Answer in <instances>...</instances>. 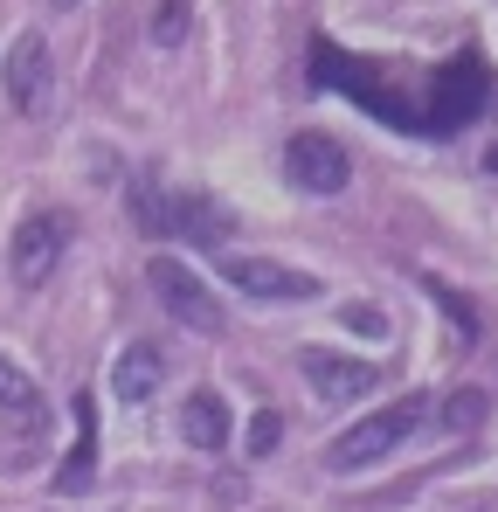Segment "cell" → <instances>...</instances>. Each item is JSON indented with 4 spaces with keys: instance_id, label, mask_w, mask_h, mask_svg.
<instances>
[{
    "instance_id": "obj_1",
    "label": "cell",
    "mask_w": 498,
    "mask_h": 512,
    "mask_svg": "<svg viewBox=\"0 0 498 512\" xmlns=\"http://www.w3.org/2000/svg\"><path fill=\"white\" fill-rule=\"evenodd\" d=\"M422 423H429V402H422V395H402V402H388V409H374L367 423L346 429V436L326 450V464H332V471H367V464L395 457Z\"/></svg>"
},
{
    "instance_id": "obj_2",
    "label": "cell",
    "mask_w": 498,
    "mask_h": 512,
    "mask_svg": "<svg viewBox=\"0 0 498 512\" xmlns=\"http://www.w3.org/2000/svg\"><path fill=\"white\" fill-rule=\"evenodd\" d=\"M146 284H153V298L166 305L173 326H187V333H201V340H215V333L229 326L222 305H215V291H208L180 256H153V263H146Z\"/></svg>"
},
{
    "instance_id": "obj_3",
    "label": "cell",
    "mask_w": 498,
    "mask_h": 512,
    "mask_svg": "<svg viewBox=\"0 0 498 512\" xmlns=\"http://www.w3.org/2000/svg\"><path fill=\"white\" fill-rule=\"evenodd\" d=\"M139 222L153 229V236H187V243H222L229 236V215L222 208H208V201H194V194H139Z\"/></svg>"
},
{
    "instance_id": "obj_4",
    "label": "cell",
    "mask_w": 498,
    "mask_h": 512,
    "mask_svg": "<svg viewBox=\"0 0 498 512\" xmlns=\"http://www.w3.org/2000/svg\"><path fill=\"white\" fill-rule=\"evenodd\" d=\"M70 250V222L63 215H28L21 229H14V243H7V270H14V284H49V270L63 263Z\"/></svg>"
},
{
    "instance_id": "obj_5",
    "label": "cell",
    "mask_w": 498,
    "mask_h": 512,
    "mask_svg": "<svg viewBox=\"0 0 498 512\" xmlns=\"http://www.w3.org/2000/svg\"><path fill=\"white\" fill-rule=\"evenodd\" d=\"M222 270H229V284H236L243 298H263V305L319 298V277H312V270H291V263H270V256H229Z\"/></svg>"
},
{
    "instance_id": "obj_6",
    "label": "cell",
    "mask_w": 498,
    "mask_h": 512,
    "mask_svg": "<svg viewBox=\"0 0 498 512\" xmlns=\"http://www.w3.org/2000/svg\"><path fill=\"white\" fill-rule=\"evenodd\" d=\"M284 173H291L305 194H339V187L353 180V160H346V146L326 139V132H298V139L284 146Z\"/></svg>"
},
{
    "instance_id": "obj_7",
    "label": "cell",
    "mask_w": 498,
    "mask_h": 512,
    "mask_svg": "<svg viewBox=\"0 0 498 512\" xmlns=\"http://www.w3.org/2000/svg\"><path fill=\"white\" fill-rule=\"evenodd\" d=\"M49 90H56V63H49V42L42 35H21L7 49V104L21 118H42L49 111Z\"/></svg>"
},
{
    "instance_id": "obj_8",
    "label": "cell",
    "mask_w": 498,
    "mask_h": 512,
    "mask_svg": "<svg viewBox=\"0 0 498 512\" xmlns=\"http://www.w3.org/2000/svg\"><path fill=\"white\" fill-rule=\"evenodd\" d=\"M298 367H305V381H312V395H319V402H360V395L381 381L367 360H346V353H326V346L298 353Z\"/></svg>"
},
{
    "instance_id": "obj_9",
    "label": "cell",
    "mask_w": 498,
    "mask_h": 512,
    "mask_svg": "<svg viewBox=\"0 0 498 512\" xmlns=\"http://www.w3.org/2000/svg\"><path fill=\"white\" fill-rule=\"evenodd\" d=\"M180 436H187L194 450H222V443H229V402H222L215 388L187 395V402H180Z\"/></svg>"
},
{
    "instance_id": "obj_10",
    "label": "cell",
    "mask_w": 498,
    "mask_h": 512,
    "mask_svg": "<svg viewBox=\"0 0 498 512\" xmlns=\"http://www.w3.org/2000/svg\"><path fill=\"white\" fill-rule=\"evenodd\" d=\"M160 374H166L160 346H125L118 367H111V388H118V402H146V395L160 388Z\"/></svg>"
},
{
    "instance_id": "obj_11",
    "label": "cell",
    "mask_w": 498,
    "mask_h": 512,
    "mask_svg": "<svg viewBox=\"0 0 498 512\" xmlns=\"http://www.w3.org/2000/svg\"><path fill=\"white\" fill-rule=\"evenodd\" d=\"M70 409H77V443H70V464L56 471V492H83L97 471V409H90V395H77Z\"/></svg>"
},
{
    "instance_id": "obj_12",
    "label": "cell",
    "mask_w": 498,
    "mask_h": 512,
    "mask_svg": "<svg viewBox=\"0 0 498 512\" xmlns=\"http://www.w3.org/2000/svg\"><path fill=\"white\" fill-rule=\"evenodd\" d=\"M0 416L21 423V429L42 423V395H35V381H28L21 367H7V360H0Z\"/></svg>"
},
{
    "instance_id": "obj_13",
    "label": "cell",
    "mask_w": 498,
    "mask_h": 512,
    "mask_svg": "<svg viewBox=\"0 0 498 512\" xmlns=\"http://www.w3.org/2000/svg\"><path fill=\"white\" fill-rule=\"evenodd\" d=\"M422 291H429V298L457 319V340H464V346L478 340V312H471V298H457V291H450V284H436V277H422Z\"/></svg>"
},
{
    "instance_id": "obj_14",
    "label": "cell",
    "mask_w": 498,
    "mask_h": 512,
    "mask_svg": "<svg viewBox=\"0 0 498 512\" xmlns=\"http://www.w3.org/2000/svg\"><path fill=\"white\" fill-rule=\"evenodd\" d=\"M187 0H160V14H153V49H180V35H187Z\"/></svg>"
},
{
    "instance_id": "obj_15",
    "label": "cell",
    "mask_w": 498,
    "mask_h": 512,
    "mask_svg": "<svg viewBox=\"0 0 498 512\" xmlns=\"http://www.w3.org/2000/svg\"><path fill=\"white\" fill-rule=\"evenodd\" d=\"M436 416H443V429H478V423H485V395H478V388H464V395H450Z\"/></svg>"
},
{
    "instance_id": "obj_16",
    "label": "cell",
    "mask_w": 498,
    "mask_h": 512,
    "mask_svg": "<svg viewBox=\"0 0 498 512\" xmlns=\"http://www.w3.org/2000/svg\"><path fill=\"white\" fill-rule=\"evenodd\" d=\"M249 457H270L277 443H284V423H277V409H256V423H249Z\"/></svg>"
},
{
    "instance_id": "obj_17",
    "label": "cell",
    "mask_w": 498,
    "mask_h": 512,
    "mask_svg": "<svg viewBox=\"0 0 498 512\" xmlns=\"http://www.w3.org/2000/svg\"><path fill=\"white\" fill-rule=\"evenodd\" d=\"M339 319H346V333H360V340H388V319H381L374 305H346Z\"/></svg>"
},
{
    "instance_id": "obj_18",
    "label": "cell",
    "mask_w": 498,
    "mask_h": 512,
    "mask_svg": "<svg viewBox=\"0 0 498 512\" xmlns=\"http://www.w3.org/2000/svg\"><path fill=\"white\" fill-rule=\"evenodd\" d=\"M485 167H492V173H498V146H492V153H485Z\"/></svg>"
},
{
    "instance_id": "obj_19",
    "label": "cell",
    "mask_w": 498,
    "mask_h": 512,
    "mask_svg": "<svg viewBox=\"0 0 498 512\" xmlns=\"http://www.w3.org/2000/svg\"><path fill=\"white\" fill-rule=\"evenodd\" d=\"M56 7H77V0H56Z\"/></svg>"
}]
</instances>
